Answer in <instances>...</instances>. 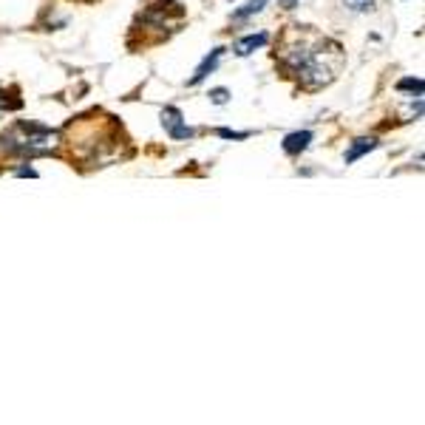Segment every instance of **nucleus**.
I'll return each instance as SVG.
<instances>
[{
  "label": "nucleus",
  "instance_id": "obj_7",
  "mask_svg": "<svg viewBox=\"0 0 425 425\" xmlns=\"http://www.w3.org/2000/svg\"><path fill=\"white\" fill-rule=\"evenodd\" d=\"M377 148V139H354L351 142V148L346 151V165H351V162H358L363 154H369V151H375Z\"/></svg>",
  "mask_w": 425,
  "mask_h": 425
},
{
  "label": "nucleus",
  "instance_id": "obj_9",
  "mask_svg": "<svg viewBox=\"0 0 425 425\" xmlns=\"http://www.w3.org/2000/svg\"><path fill=\"white\" fill-rule=\"evenodd\" d=\"M372 4L375 0H343V6L351 12H366V9H372Z\"/></svg>",
  "mask_w": 425,
  "mask_h": 425
},
{
  "label": "nucleus",
  "instance_id": "obj_11",
  "mask_svg": "<svg viewBox=\"0 0 425 425\" xmlns=\"http://www.w3.org/2000/svg\"><path fill=\"white\" fill-rule=\"evenodd\" d=\"M210 100L216 102V105H224V102H230V91H227V88H212V91H210Z\"/></svg>",
  "mask_w": 425,
  "mask_h": 425
},
{
  "label": "nucleus",
  "instance_id": "obj_8",
  "mask_svg": "<svg viewBox=\"0 0 425 425\" xmlns=\"http://www.w3.org/2000/svg\"><path fill=\"white\" fill-rule=\"evenodd\" d=\"M267 4H269V0H247V6H241V9L233 12V20H247V18L258 15V12H264Z\"/></svg>",
  "mask_w": 425,
  "mask_h": 425
},
{
  "label": "nucleus",
  "instance_id": "obj_12",
  "mask_svg": "<svg viewBox=\"0 0 425 425\" xmlns=\"http://www.w3.org/2000/svg\"><path fill=\"white\" fill-rule=\"evenodd\" d=\"M219 136L222 139H247L250 130H230V128H219Z\"/></svg>",
  "mask_w": 425,
  "mask_h": 425
},
{
  "label": "nucleus",
  "instance_id": "obj_3",
  "mask_svg": "<svg viewBox=\"0 0 425 425\" xmlns=\"http://www.w3.org/2000/svg\"><path fill=\"white\" fill-rule=\"evenodd\" d=\"M162 128L168 130L170 139H193L196 136V130L184 125V116H182L179 108H165L162 111Z\"/></svg>",
  "mask_w": 425,
  "mask_h": 425
},
{
  "label": "nucleus",
  "instance_id": "obj_14",
  "mask_svg": "<svg viewBox=\"0 0 425 425\" xmlns=\"http://www.w3.org/2000/svg\"><path fill=\"white\" fill-rule=\"evenodd\" d=\"M295 4H298V0H281V6H283V9H295Z\"/></svg>",
  "mask_w": 425,
  "mask_h": 425
},
{
  "label": "nucleus",
  "instance_id": "obj_10",
  "mask_svg": "<svg viewBox=\"0 0 425 425\" xmlns=\"http://www.w3.org/2000/svg\"><path fill=\"white\" fill-rule=\"evenodd\" d=\"M397 88H400V91H414V94L422 97V80H400Z\"/></svg>",
  "mask_w": 425,
  "mask_h": 425
},
{
  "label": "nucleus",
  "instance_id": "obj_15",
  "mask_svg": "<svg viewBox=\"0 0 425 425\" xmlns=\"http://www.w3.org/2000/svg\"><path fill=\"white\" fill-rule=\"evenodd\" d=\"M9 108V102H6V97H4V91H0V111H6Z\"/></svg>",
  "mask_w": 425,
  "mask_h": 425
},
{
  "label": "nucleus",
  "instance_id": "obj_1",
  "mask_svg": "<svg viewBox=\"0 0 425 425\" xmlns=\"http://www.w3.org/2000/svg\"><path fill=\"white\" fill-rule=\"evenodd\" d=\"M343 48L329 40L321 37L315 32H309L306 26H295L283 43L281 51V62L290 74L304 86V88H323L329 86L343 68Z\"/></svg>",
  "mask_w": 425,
  "mask_h": 425
},
{
  "label": "nucleus",
  "instance_id": "obj_4",
  "mask_svg": "<svg viewBox=\"0 0 425 425\" xmlns=\"http://www.w3.org/2000/svg\"><path fill=\"white\" fill-rule=\"evenodd\" d=\"M222 54H224V48H212L201 62H198V68H196V74H193V80H190V86H198L201 80H207L212 71H216V65H219V60H222Z\"/></svg>",
  "mask_w": 425,
  "mask_h": 425
},
{
  "label": "nucleus",
  "instance_id": "obj_2",
  "mask_svg": "<svg viewBox=\"0 0 425 425\" xmlns=\"http://www.w3.org/2000/svg\"><path fill=\"white\" fill-rule=\"evenodd\" d=\"M57 148H60V133L32 122H18L0 136V154L6 156H40V154H54Z\"/></svg>",
  "mask_w": 425,
  "mask_h": 425
},
{
  "label": "nucleus",
  "instance_id": "obj_5",
  "mask_svg": "<svg viewBox=\"0 0 425 425\" xmlns=\"http://www.w3.org/2000/svg\"><path fill=\"white\" fill-rule=\"evenodd\" d=\"M309 142H312V130H295V133H290L287 139H283V154L298 156L301 151L309 148Z\"/></svg>",
  "mask_w": 425,
  "mask_h": 425
},
{
  "label": "nucleus",
  "instance_id": "obj_6",
  "mask_svg": "<svg viewBox=\"0 0 425 425\" xmlns=\"http://www.w3.org/2000/svg\"><path fill=\"white\" fill-rule=\"evenodd\" d=\"M267 43H269L267 34H247V37L236 40V54H238V57H250L255 48H264Z\"/></svg>",
  "mask_w": 425,
  "mask_h": 425
},
{
  "label": "nucleus",
  "instance_id": "obj_13",
  "mask_svg": "<svg viewBox=\"0 0 425 425\" xmlns=\"http://www.w3.org/2000/svg\"><path fill=\"white\" fill-rule=\"evenodd\" d=\"M18 176H37V170H34V168H20Z\"/></svg>",
  "mask_w": 425,
  "mask_h": 425
}]
</instances>
